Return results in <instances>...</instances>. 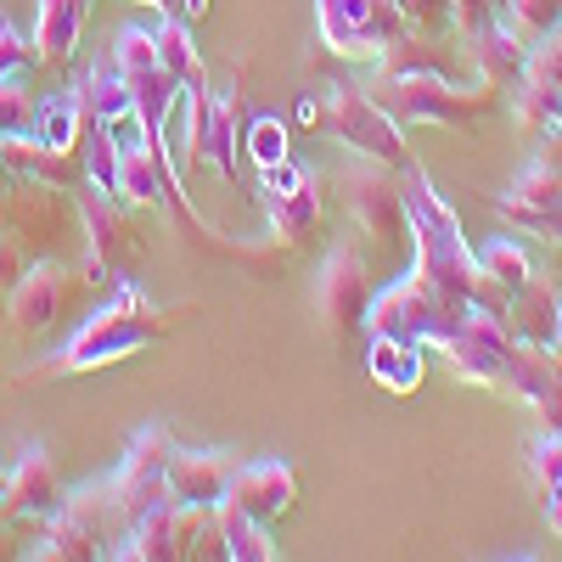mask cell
<instances>
[{
    "instance_id": "obj_27",
    "label": "cell",
    "mask_w": 562,
    "mask_h": 562,
    "mask_svg": "<svg viewBox=\"0 0 562 562\" xmlns=\"http://www.w3.org/2000/svg\"><path fill=\"white\" fill-rule=\"evenodd\" d=\"M214 512H220V518H214L220 557H231V562H276V557H281L276 540H270V524L248 518V512H243V506H231V501H220Z\"/></svg>"
},
{
    "instance_id": "obj_14",
    "label": "cell",
    "mask_w": 562,
    "mask_h": 562,
    "mask_svg": "<svg viewBox=\"0 0 562 562\" xmlns=\"http://www.w3.org/2000/svg\"><path fill=\"white\" fill-rule=\"evenodd\" d=\"M321 180L310 169H299L293 158L288 164H276L265 169V214H270V231L288 248H299L304 237H315V225H321Z\"/></svg>"
},
{
    "instance_id": "obj_12",
    "label": "cell",
    "mask_w": 562,
    "mask_h": 562,
    "mask_svg": "<svg viewBox=\"0 0 562 562\" xmlns=\"http://www.w3.org/2000/svg\"><path fill=\"white\" fill-rule=\"evenodd\" d=\"M85 288V270L74 265H57V259H40L7 299V315L18 333H45V326H57L68 315V304L79 299Z\"/></svg>"
},
{
    "instance_id": "obj_34",
    "label": "cell",
    "mask_w": 562,
    "mask_h": 562,
    "mask_svg": "<svg viewBox=\"0 0 562 562\" xmlns=\"http://www.w3.org/2000/svg\"><path fill=\"white\" fill-rule=\"evenodd\" d=\"M562 23V0H506V29L518 40H546Z\"/></svg>"
},
{
    "instance_id": "obj_10",
    "label": "cell",
    "mask_w": 562,
    "mask_h": 562,
    "mask_svg": "<svg viewBox=\"0 0 562 562\" xmlns=\"http://www.w3.org/2000/svg\"><path fill=\"white\" fill-rule=\"evenodd\" d=\"M394 175L400 169L366 158V164H349L338 175V186H344V203H349L355 225L400 248V243H411V214H405V180H394Z\"/></svg>"
},
{
    "instance_id": "obj_24",
    "label": "cell",
    "mask_w": 562,
    "mask_h": 562,
    "mask_svg": "<svg viewBox=\"0 0 562 562\" xmlns=\"http://www.w3.org/2000/svg\"><path fill=\"white\" fill-rule=\"evenodd\" d=\"M366 371H371V383L389 389V394H416L422 378H428L422 344H400V338H383V333H371V344H366Z\"/></svg>"
},
{
    "instance_id": "obj_25",
    "label": "cell",
    "mask_w": 562,
    "mask_h": 562,
    "mask_svg": "<svg viewBox=\"0 0 562 562\" xmlns=\"http://www.w3.org/2000/svg\"><path fill=\"white\" fill-rule=\"evenodd\" d=\"M467 45H473V57H479V68H484V85H518L524 79V63H529V40H518L506 23H484V29H473L467 34Z\"/></svg>"
},
{
    "instance_id": "obj_30",
    "label": "cell",
    "mask_w": 562,
    "mask_h": 562,
    "mask_svg": "<svg viewBox=\"0 0 562 562\" xmlns=\"http://www.w3.org/2000/svg\"><path fill=\"white\" fill-rule=\"evenodd\" d=\"M79 130H85V102H79V90H63V97H45V102H40L34 135L45 140V147L74 153V147H79Z\"/></svg>"
},
{
    "instance_id": "obj_40",
    "label": "cell",
    "mask_w": 562,
    "mask_h": 562,
    "mask_svg": "<svg viewBox=\"0 0 562 562\" xmlns=\"http://www.w3.org/2000/svg\"><path fill=\"white\" fill-rule=\"evenodd\" d=\"M400 7H405L411 29H422V34L439 29V18H445V0H400Z\"/></svg>"
},
{
    "instance_id": "obj_28",
    "label": "cell",
    "mask_w": 562,
    "mask_h": 562,
    "mask_svg": "<svg viewBox=\"0 0 562 562\" xmlns=\"http://www.w3.org/2000/svg\"><path fill=\"white\" fill-rule=\"evenodd\" d=\"M79 23H85V0H40V23H34L40 63H68L79 45Z\"/></svg>"
},
{
    "instance_id": "obj_13",
    "label": "cell",
    "mask_w": 562,
    "mask_h": 562,
    "mask_svg": "<svg viewBox=\"0 0 562 562\" xmlns=\"http://www.w3.org/2000/svg\"><path fill=\"white\" fill-rule=\"evenodd\" d=\"M198 535H203V506L164 501V506L147 512L140 524H130L124 540H119L108 557H130V562H175V557H192Z\"/></svg>"
},
{
    "instance_id": "obj_31",
    "label": "cell",
    "mask_w": 562,
    "mask_h": 562,
    "mask_svg": "<svg viewBox=\"0 0 562 562\" xmlns=\"http://www.w3.org/2000/svg\"><path fill=\"white\" fill-rule=\"evenodd\" d=\"M153 40H158V63L169 68L175 85H198L203 79V57H198V40H192V29H186V18H164L153 29Z\"/></svg>"
},
{
    "instance_id": "obj_38",
    "label": "cell",
    "mask_w": 562,
    "mask_h": 562,
    "mask_svg": "<svg viewBox=\"0 0 562 562\" xmlns=\"http://www.w3.org/2000/svg\"><path fill=\"white\" fill-rule=\"evenodd\" d=\"M34 63H40L34 40H29L18 23H0V79H23Z\"/></svg>"
},
{
    "instance_id": "obj_29",
    "label": "cell",
    "mask_w": 562,
    "mask_h": 562,
    "mask_svg": "<svg viewBox=\"0 0 562 562\" xmlns=\"http://www.w3.org/2000/svg\"><path fill=\"white\" fill-rule=\"evenodd\" d=\"M79 102H85V119L97 124H124L135 113V97H130V79L119 68H97L79 79Z\"/></svg>"
},
{
    "instance_id": "obj_8",
    "label": "cell",
    "mask_w": 562,
    "mask_h": 562,
    "mask_svg": "<svg viewBox=\"0 0 562 562\" xmlns=\"http://www.w3.org/2000/svg\"><path fill=\"white\" fill-rule=\"evenodd\" d=\"M169 456H175L169 428H158V422H153V428H135V439H130V450L119 461V473L108 479L124 529L140 524L147 512H158L169 501Z\"/></svg>"
},
{
    "instance_id": "obj_15",
    "label": "cell",
    "mask_w": 562,
    "mask_h": 562,
    "mask_svg": "<svg viewBox=\"0 0 562 562\" xmlns=\"http://www.w3.org/2000/svg\"><path fill=\"white\" fill-rule=\"evenodd\" d=\"M315 299H321V315H326V326H333L338 338H349L355 326H366V310H371V270H366V259L355 248H333L326 265H321Z\"/></svg>"
},
{
    "instance_id": "obj_17",
    "label": "cell",
    "mask_w": 562,
    "mask_h": 562,
    "mask_svg": "<svg viewBox=\"0 0 562 562\" xmlns=\"http://www.w3.org/2000/svg\"><path fill=\"white\" fill-rule=\"evenodd\" d=\"M506 394L524 400L535 416H546L551 434H562V360L551 355V344H524V338H518Z\"/></svg>"
},
{
    "instance_id": "obj_5",
    "label": "cell",
    "mask_w": 562,
    "mask_h": 562,
    "mask_svg": "<svg viewBox=\"0 0 562 562\" xmlns=\"http://www.w3.org/2000/svg\"><path fill=\"white\" fill-rule=\"evenodd\" d=\"M434 349L450 355V366H456L461 383H479V389L506 394V383H512V355H518V333H512V321L495 315V310H467L450 333L434 338Z\"/></svg>"
},
{
    "instance_id": "obj_35",
    "label": "cell",
    "mask_w": 562,
    "mask_h": 562,
    "mask_svg": "<svg viewBox=\"0 0 562 562\" xmlns=\"http://www.w3.org/2000/svg\"><path fill=\"white\" fill-rule=\"evenodd\" d=\"M248 158H254L259 169H276V164H288V158H293L288 124H281L276 113H265V119H254V124H248Z\"/></svg>"
},
{
    "instance_id": "obj_46",
    "label": "cell",
    "mask_w": 562,
    "mask_h": 562,
    "mask_svg": "<svg viewBox=\"0 0 562 562\" xmlns=\"http://www.w3.org/2000/svg\"><path fill=\"white\" fill-rule=\"evenodd\" d=\"M7 479H12V473H7V467H0V512H7Z\"/></svg>"
},
{
    "instance_id": "obj_42",
    "label": "cell",
    "mask_w": 562,
    "mask_h": 562,
    "mask_svg": "<svg viewBox=\"0 0 562 562\" xmlns=\"http://www.w3.org/2000/svg\"><path fill=\"white\" fill-rule=\"evenodd\" d=\"M135 7H153V12H164V18H180V0H135Z\"/></svg>"
},
{
    "instance_id": "obj_4",
    "label": "cell",
    "mask_w": 562,
    "mask_h": 562,
    "mask_svg": "<svg viewBox=\"0 0 562 562\" xmlns=\"http://www.w3.org/2000/svg\"><path fill=\"white\" fill-rule=\"evenodd\" d=\"M315 23L333 57L378 63L389 45L411 34V18L400 0H315Z\"/></svg>"
},
{
    "instance_id": "obj_9",
    "label": "cell",
    "mask_w": 562,
    "mask_h": 562,
    "mask_svg": "<svg viewBox=\"0 0 562 562\" xmlns=\"http://www.w3.org/2000/svg\"><path fill=\"white\" fill-rule=\"evenodd\" d=\"M108 518H119V501H113V484H85L79 495L63 501V512L52 518L45 540L29 551V557H45V562H85V557H102L108 551ZM124 524V518H119Z\"/></svg>"
},
{
    "instance_id": "obj_11",
    "label": "cell",
    "mask_w": 562,
    "mask_h": 562,
    "mask_svg": "<svg viewBox=\"0 0 562 562\" xmlns=\"http://www.w3.org/2000/svg\"><path fill=\"white\" fill-rule=\"evenodd\" d=\"M512 113H518V124L535 130V135H562V23L529 52Z\"/></svg>"
},
{
    "instance_id": "obj_37",
    "label": "cell",
    "mask_w": 562,
    "mask_h": 562,
    "mask_svg": "<svg viewBox=\"0 0 562 562\" xmlns=\"http://www.w3.org/2000/svg\"><path fill=\"white\" fill-rule=\"evenodd\" d=\"M40 259L29 254V237L18 225H0V288H18V281L34 270Z\"/></svg>"
},
{
    "instance_id": "obj_20",
    "label": "cell",
    "mask_w": 562,
    "mask_h": 562,
    "mask_svg": "<svg viewBox=\"0 0 562 562\" xmlns=\"http://www.w3.org/2000/svg\"><path fill=\"white\" fill-rule=\"evenodd\" d=\"M231 479H237V461L225 450H175L169 456V501H180V506L214 512L225 501Z\"/></svg>"
},
{
    "instance_id": "obj_6",
    "label": "cell",
    "mask_w": 562,
    "mask_h": 562,
    "mask_svg": "<svg viewBox=\"0 0 562 562\" xmlns=\"http://www.w3.org/2000/svg\"><path fill=\"white\" fill-rule=\"evenodd\" d=\"M461 315H467V310L445 304V299L428 288V276L411 265L400 281H389L383 293H371L366 333H383V338H400V344H434L439 333H450Z\"/></svg>"
},
{
    "instance_id": "obj_44",
    "label": "cell",
    "mask_w": 562,
    "mask_h": 562,
    "mask_svg": "<svg viewBox=\"0 0 562 562\" xmlns=\"http://www.w3.org/2000/svg\"><path fill=\"white\" fill-rule=\"evenodd\" d=\"M203 12H209V0H180V18H192V23H198Z\"/></svg>"
},
{
    "instance_id": "obj_45",
    "label": "cell",
    "mask_w": 562,
    "mask_h": 562,
    "mask_svg": "<svg viewBox=\"0 0 562 562\" xmlns=\"http://www.w3.org/2000/svg\"><path fill=\"white\" fill-rule=\"evenodd\" d=\"M551 355L562 360V315H557V333H551Z\"/></svg>"
},
{
    "instance_id": "obj_43",
    "label": "cell",
    "mask_w": 562,
    "mask_h": 562,
    "mask_svg": "<svg viewBox=\"0 0 562 562\" xmlns=\"http://www.w3.org/2000/svg\"><path fill=\"white\" fill-rule=\"evenodd\" d=\"M540 237H551V243H557V248H562V203H557V214H551V220H546V231H540Z\"/></svg>"
},
{
    "instance_id": "obj_41",
    "label": "cell",
    "mask_w": 562,
    "mask_h": 562,
    "mask_svg": "<svg viewBox=\"0 0 562 562\" xmlns=\"http://www.w3.org/2000/svg\"><path fill=\"white\" fill-rule=\"evenodd\" d=\"M546 524H551V535H562V484L546 490Z\"/></svg>"
},
{
    "instance_id": "obj_3",
    "label": "cell",
    "mask_w": 562,
    "mask_h": 562,
    "mask_svg": "<svg viewBox=\"0 0 562 562\" xmlns=\"http://www.w3.org/2000/svg\"><path fill=\"white\" fill-rule=\"evenodd\" d=\"M400 124H450V130H479L495 108V85L484 90H461L450 85L439 68H416V74H394V79H378L371 90Z\"/></svg>"
},
{
    "instance_id": "obj_21",
    "label": "cell",
    "mask_w": 562,
    "mask_h": 562,
    "mask_svg": "<svg viewBox=\"0 0 562 562\" xmlns=\"http://www.w3.org/2000/svg\"><path fill=\"white\" fill-rule=\"evenodd\" d=\"M79 220H85V231H90V259H85V281H102V276H113V265L135 248L130 243V225H124V214H119V203L102 192H85L79 198Z\"/></svg>"
},
{
    "instance_id": "obj_2",
    "label": "cell",
    "mask_w": 562,
    "mask_h": 562,
    "mask_svg": "<svg viewBox=\"0 0 562 562\" xmlns=\"http://www.w3.org/2000/svg\"><path fill=\"white\" fill-rule=\"evenodd\" d=\"M153 338H164V315L147 304V293H140L135 281H119V293L79 326L52 366L57 371H102V366H113L135 349H147Z\"/></svg>"
},
{
    "instance_id": "obj_1",
    "label": "cell",
    "mask_w": 562,
    "mask_h": 562,
    "mask_svg": "<svg viewBox=\"0 0 562 562\" xmlns=\"http://www.w3.org/2000/svg\"><path fill=\"white\" fill-rule=\"evenodd\" d=\"M405 214H411V243H416V270L428 276V288L456 304V310H495L506 315V293L484 276L479 254L467 248V231L450 214V203L434 192V180L422 169H405Z\"/></svg>"
},
{
    "instance_id": "obj_19",
    "label": "cell",
    "mask_w": 562,
    "mask_h": 562,
    "mask_svg": "<svg viewBox=\"0 0 562 562\" xmlns=\"http://www.w3.org/2000/svg\"><path fill=\"white\" fill-rule=\"evenodd\" d=\"M557 203H562V164L535 158V164L495 198V214H501L506 225H518V231H546V220L557 214Z\"/></svg>"
},
{
    "instance_id": "obj_18",
    "label": "cell",
    "mask_w": 562,
    "mask_h": 562,
    "mask_svg": "<svg viewBox=\"0 0 562 562\" xmlns=\"http://www.w3.org/2000/svg\"><path fill=\"white\" fill-rule=\"evenodd\" d=\"M68 490L57 484V467L45 456V445H29L23 461L12 467L7 479V518H29V524H52L63 512Z\"/></svg>"
},
{
    "instance_id": "obj_26",
    "label": "cell",
    "mask_w": 562,
    "mask_h": 562,
    "mask_svg": "<svg viewBox=\"0 0 562 562\" xmlns=\"http://www.w3.org/2000/svg\"><path fill=\"white\" fill-rule=\"evenodd\" d=\"M557 315H562V299H557L551 281H540V276H529L524 288L512 293V304H506V321H512V333H518L524 344H551Z\"/></svg>"
},
{
    "instance_id": "obj_39",
    "label": "cell",
    "mask_w": 562,
    "mask_h": 562,
    "mask_svg": "<svg viewBox=\"0 0 562 562\" xmlns=\"http://www.w3.org/2000/svg\"><path fill=\"white\" fill-rule=\"evenodd\" d=\"M529 467H535V484L540 490L562 484V434H540L535 450H529Z\"/></svg>"
},
{
    "instance_id": "obj_23",
    "label": "cell",
    "mask_w": 562,
    "mask_h": 562,
    "mask_svg": "<svg viewBox=\"0 0 562 562\" xmlns=\"http://www.w3.org/2000/svg\"><path fill=\"white\" fill-rule=\"evenodd\" d=\"M175 192V169L164 158V140H140V147H124V164H119V198L124 203H169Z\"/></svg>"
},
{
    "instance_id": "obj_7",
    "label": "cell",
    "mask_w": 562,
    "mask_h": 562,
    "mask_svg": "<svg viewBox=\"0 0 562 562\" xmlns=\"http://www.w3.org/2000/svg\"><path fill=\"white\" fill-rule=\"evenodd\" d=\"M326 130H333L344 147H355L360 158H371V164H389V169H411V147H405V124L378 102V97H360V90H344V85H333L326 90Z\"/></svg>"
},
{
    "instance_id": "obj_36",
    "label": "cell",
    "mask_w": 562,
    "mask_h": 562,
    "mask_svg": "<svg viewBox=\"0 0 562 562\" xmlns=\"http://www.w3.org/2000/svg\"><path fill=\"white\" fill-rule=\"evenodd\" d=\"M34 113H40V102H29L23 79H0V140L34 135Z\"/></svg>"
},
{
    "instance_id": "obj_16",
    "label": "cell",
    "mask_w": 562,
    "mask_h": 562,
    "mask_svg": "<svg viewBox=\"0 0 562 562\" xmlns=\"http://www.w3.org/2000/svg\"><path fill=\"white\" fill-rule=\"evenodd\" d=\"M225 501L243 506L248 518H259V524H276V518H288V512L299 506V479H293V467L281 456H265V461H248L243 473L231 479Z\"/></svg>"
},
{
    "instance_id": "obj_33",
    "label": "cell",
    "mask_w": 562,
    "mask_h": 562,
    "mask_svg": "<svg viewBox=\"0 0 562 562\" xmlns=\"http://www.w3.org/2000/svg\"><path fill=\"white\" fill-rule=\"evenodd\" d=\"M479 265H484V276L495 281V288L512 299L524 288V281L535 276V265H529V254H524V243H512V237H495L484 254H479Z\"/></svg>"
},
{
    "instance_id": "obj_22",
    "label": "cell",
    "mask_w": 562,
    "mask_h": 562,
    "mask_svg": "<svg viewBox=\"0 0 562 562\" xmlns=\"http://www.w3.org/2000/svg\"><path fill=\"white\" fill-rule=\"evenodd\" d=\"M237 124H243V97L237 90H220V97L209 102V124L192 140V158L209 164L225 180H237Z\"/></svg>"
},
{
    "instance_id": "obj_32",
    "label": "cell",
    "mask_w": 562,
    "mask_h": 562,
    "mask_svg": "<svg viewBox=\"0 0 562 562\" xmlns=\"http://www.w3.org/2000/svg\"><path fill=\"white\" fill-rule=\"evenodd\" d=\"M119 164H124V147H119L113 124L85 119V175H90V186L119 198Z\"/></svg>"
}]
</instances>
